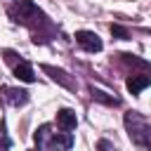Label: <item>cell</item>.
<instances>
[{"label": "cell", "mask_w": 151, "mask_h": 151, "mask_svg": "<svg viewBox=\"0 0 151 151\" xmlns=\"http://www.w3.org/2000/svg\"><path fill=\"white\" fill-rule=\"evenodd\" d=\"M118 57H120V61L127 64V66H137V68H146V71H151V64L144 61V59H139L137 54H127V52H123V54H118Z\"/></svg>", "instance_id": "11"}, {"label": "cell", "mask_w": 151, "mask_h": 151, "mask_svg": "<svg viewBox=\"0 0 151 151\" xmlns=\"http://www.w3.org/2000/svg\"><path fill=\"white\" fill-rule=\"evenodd\" d=\"M7 14H9L12 21H17L21 26H28V28H35L38 21L47 24V17L42 14V9L35 2H31V0H17L14 5L7 7Z\"/></svg>", "instance_id": "2"}, {"label": "cell", "mask_w": 151, "mask_h": 151, "mask_svg": "<svg viewBox=\"0 0 151 151\" xmlns=\"http://www.w3.org/2000/svg\"><path fill=\"white\" fill-rule=\"evenodd\" d=\"M52 125H40L35 130V149L38 151H68L73 146L71 132H50Z\"/></svg>", "instance_id": "1"}, {"label": "cell", "mask_w": 151, "mask_h": 151, "mask_svg": "<svg viewBox=\"0 0 151 151\" xmlns=\"http://www.w3.org/2000/svg\"><path fill=\"white\" fill-rule=\"evenodd\" d=\"M76 42L85 50V52H101L104 42L94 31H76Z\"/></svg>", "instance_id": "4"}, {"label": "cell", "mask_w": 151, "mask_h": 151, "mask_svg": "<svg viewBox=\"0 0 151 151\" xmlns=\"http://www.w3.org/2000/svg\"><path fill=\"white\" fill-rule=\"evenodd\" d=\"M0 97L9 106H24L28 101V92L26 90H19V87H0Z\"/></svg>", "instance_id": "6"}, {"label": "cell", "mask_w": 151, "mask_h": 151, "mask_svg": "<svg viewBox=\"0 0 151 151\" xmlns=\"http://www.w3.org/2000/svg\"><path fill=\"white\" fill-rule=\"evenodd\" d=\"M111 33H113L116 38H120V40H127V38H130V31H127L125 26H120V24H111Z\"/></svg>", "instance_id": "13"}, {"label": "cell", "mask_w": 151, "mask_h": 151, "mask_svg": "<svg viewBox=\"0 0 151 151\" xmlns=\"http://www.w3.org/2000/svg\"><path fill=\"white\" fill-rule=\"evenodd\" d=\"M57 125H59L61 130H66V132L76 130V125H78L76 111H73V109H61V111H57Z\"/></svg>", "instance_id": "8"}, {"label": "cell", "mask_w": 151, "mask_h": 151, "mask_svg": "<svg viewBox=\"0 0 151 151\" xmlns=\"http://www.w3.org/2000/svg\"><path fill=\"white\" fill-rule=\"evenodd\" d=\"M97 151H118V149L113 146V142H109V139H99V142H97Z\"/></svg>", "instance_id": "14"}, {"label": "cell", "mask_w": 151, "mask_h": 151, "mask_svg": "<svg viewBox=\"0 0 151 151\" xmlns=\"http://www.w3.org/2000/svg\"><path fill=\"white\" fill-rule=\"evenodd\" d=\"M12 146V139L7 134V127H5V120H0V151H9Z\"/></svg>", "instance_id": "12"}, {"label": "cell", "mask_w": 151, "mask_h": 151, "mask_svg": "<svg viewBox=\"0 0 151 151\" xmlns=\"http://www.w3.org/2000/svg\"><path fill=\"white\" fill-rule=\"evenodd\" d=\"M90 94H92L94 101H101V104H106V106H118V104H120L118 97H113V94H109V92H104V90H97V87H90Z\"/></svg>", "instance_id": "10"}, {"label": "cell", "mask_w": 151, "mask_h": 151, "mask_svg": "<svg viewBox=\"0 0 151 151\" xmlns=\"http://www.w3.org/2000/svg\"><path fill=\"white\" fill-rule=\"evenodd\" d=\"M149 85H151V76H149V73H134V76H130V78L125 80V87H127L130 94H139V92L146 90Z\"/></svg>", "instance_id": "7"}, {"label": "cell", "mask_w": 151, "mask_h": 151, "mask_svg": "<svg viewBox=\"0 0 151 151\" xmlns=\"http://www.w3.org/2000/svg\"><path fill=\"white\" fill-rule=\"evenodd\" d=\"M125 127H127V134L130 139L137 144V146H144V149H151V127L137 116V113H125Z\"/></svg>", "instance_id": "3"}, {"label": "cell", "mask_w": 151, "mask_h": 151, "mask_svg": "<svg viewBox=\"0 0 151 151\" xmlns=\"http://www.w3.org/2000/svg\"><path fill=\"white\" fill-rule=\"evenodd\" d=\"M40 68H42V71H45V73H47V76H50L54 83H59L61 87H66V90L76 92V87H78V85H76V80H73V78H71L66 71H61V68H54V66H50V64H42Z\"/></svg>", "instance_id": "5"}, {"label": "cell", "mask_w": 151, "mask_h": 151, "mask_svg": "<svg viewBox=\"0 0 151 151\" xmlns=\"http://www.w3.org/2000/svg\"><path fill=\"white\" fill-rule=\"evenodd\" d=\"M14 76H17L21 83H35L33 66H31L26 59H19V61H14Z\"/></svg>", "instance_id": "9"}]
</instances>
